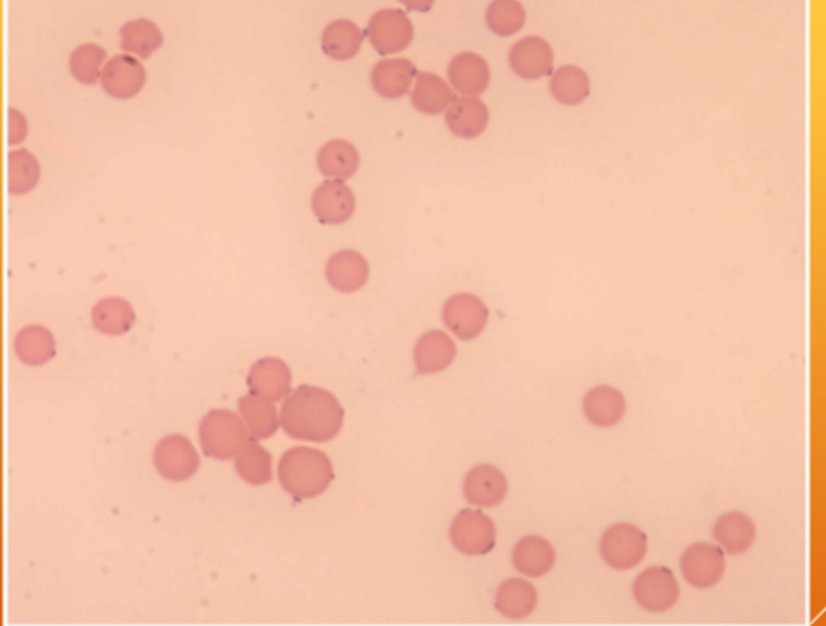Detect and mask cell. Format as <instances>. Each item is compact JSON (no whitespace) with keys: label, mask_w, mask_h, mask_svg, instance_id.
Returning <instances> with one entry per match:
<instances>
[{"label":"cell","mask_w":826,"mask_h":626,"mask_svg":"<svg viewBox=\"0 0 826 626\" xmlns=\"http://www.w3.org/2000/svg\"><path fill=\"white\" fill-rule=\"evenodd\" d=\"M508 480L499 468L493 465H477L466 472L463 495L472 505L493 508L508 496Z\"/></svg>","instance_id":"14"},{"label":"cell","mask_w":826,"mask_h":626,"mask_svg":"<svg viewBox=\"0 0 826 626\" xmlns=\"http://www.w3.org/2000/svg\"><path fill=\"white\" fill-rule=\"evenodd\" d=\"M509 64L519 78L542 79L552 73L555 53L545 39L527 36L512 46L509 51Z\"/></svg>","instance_id":"11"},{"label":"cell","mask_w":826,"mask_h":626,"mask_svg":"<svg viewBox=\"0 0 826 626\" xmlns=\"http://www.w3.org/2000/svg\"><path fill=\"white\" fill-rule=\"evenodd\" d=\"M448 128L460 139H475L488 125V109L478 98H454L445 116Z\"/></svg>","instance_id":"21"},{"label":"cell","mask_w":826,"mask_h":626,"mask_svg":"<svg viewBox=\"0 0 826 626\" xmlns=\"http://www.w3.org/2000/svg\"><path fill=\"white\" fill-rule=\"evenodd\" d=\"M451 87L469 98L481 97L490 83V67L477 53H460L448 64Z\"/></svg>","instance_id":"16"},{"label":"cell","mask_w":826,"mask_h":626,"mask_svg":"<svg viewBox=\"0 0 826 626\" xmlns=\"http://www.w3.org/2000/svg\"><path fill=\"white\" fill-rule=\"evenodd\" d=\"M625 397L610 385H597L583 398V413L590 425L612 428L625 416Z\"/></svg>","instance_id":"20"},{"label":"cell","mask_w":826,"mask_h":626,"mask_svg":"<svg viewBox=\"0 0 826 626\" xmlns=\"http://www.w3.org/2000/svg\"><path fill=\"white\" fill-rule=\"evenodd\" d=\"M27 135V122L15 109H9V146L23 143Z\"/></svg>","instance_id":"37"},{"label":"cell","mask_w":826,"mask_h":626,"mask_svg":"<svg viewBox=\"0 0 826 626\" xmlns=\"http://www.w3.org/2000/svg\"><path fill=\"white\" fill-rule=\"evenodd\" d=\"M755 536L757 530L754 520L744 512H727L714 524V539L721 551L732 555L748 552L755 542Z\"/></svg>","instance_id":"19"},{"label":"cell","mask_w":826,"mask_h":626,"mask_svg":"<svg viewBox=\"0 0 826 626\" xmlns=\"http://www.w3.org/2000/svg\"><path fill=\"white\" fill-rule=\"evenodd\" d=\"M371 267L364 256L355 250H340L327 263V279L340 293H357L368 281Z\"/></svg>","instance_id":"18"},{"label":"cell","mask_w":826,"mask_h":626,"mask_svg":"<svg viewBox=\"0 0 826 626\" xmlns=\"http://www.w3.org/2000/svg\"><path fill=\"white\" fill-rule=\"evenodd\" d=\"M511 557L515 570L530 578H543L556 563L555 548L539 536L522 537Z\"/></svg>","instance_id":"23"},{"label":"cell","mask_w":826,"mask_h":626,"mask_svg":"<svg viewBox=\"0 0 826 626\" xmlns=\"http://www.w3.org/2000/svg\"><path fill=\"white\" fill-rule=\"evenodd\" d=\"M155 466L166 480H190L199 468L198 453L184 435H166L156 446Z\"/></svg>","instance_id":"10"},{"label":"cell","mask_w":826,"mask_h":626,"mask_svg":"<svg viewBox=\"0 0 826 626\" xmlns=\"http://www.w3.org/2000/svg\"><path fill=\"white\" fill-rule=\"evenodd\" d=\"M316 162H318L319 173L325 177L343 183L357 173L361 156L353 144L343 139H333L319 149Z\"/></svg>","instance_id":"25"},{"label":"cell","mask_w":826,"mask_h":626,"mask_svg":"<svg viewBox=\"0 0 826 626\" xmlns=\"http://www.w3.org/2000/svg\"><path fill=\"white\" fill-rule=\"evenodd\" d=\"M293 373L279 358H260L248 371L247 385L252 394L278 402L290 395Z\"/></svg>","instance_id":"15"},{"label":"cell","mask_w":826,"mask_h":626,"mask_svg":"<svg viewBox=\"0 0 826 626\" xmlns=\"http://www.w3.org/2000/svg\"><path fill=\"white\" fill-rule=\"evenodd\" d=\"M680 582L669 567L651 566L632 582V597L644 612L665 613L680 600Z\"/></svg>","instance_id":"5"},{"label":"cell","mask_w":826,"mask_h":626,"mask_svg":"<svg viewBox=\"0 0 826 626\" xmlns=\"http://www.w3.org/2000/svg\"><path fill=\"white\" fill-rule=\"evenodd\" d=\"M345 413L333 394L319 386L301 385L286 397L281 426L301 441L327 443L342 431Z\"/></svg>","instance_id":"1"},{"label":"cell","mask_w":826,"mask_h":626,"mask_svg":"<svg viewBox=\"0 0 826 626\" xmlns=\"http://www.w3.org/2000/svg\"><path fill=\"white\" fill-rule=\"evenodd\" d=\"M365 33L352 21L339 20L328 24L321 36L324 53L331 60L347 61L357 57Z\"/></svg>","instance_id":"26"},{"label":"cell","mask_w":826,"mask_h":626,"mask_svg":"<svg viewBox=\"0 0 826 626\" xmlns=\"http://www.w3.org/2000/svg\"><path fill=\"white\" fill-rule=\"evenodd\" d=\"M454 97L450 85L441 76L433 73H417L411 101L417 112L438 115L453 103Z\"/></svg>","instance_id":"27"},{"label":"cell","mask_w":826,"mask_h":626,"mask_svg":"<svg viewBox=\"0 0 826 626\" xmlns=\"http://www.w3.org/2000/svg\"><path fill=\"white\" fill-rule=\"evenodd\" d=\"M488 29L499 36H512L526 24V11L519 2H493L485 11Z\"/></svg>","instance_id":"35"},{"label":"cell","mask_w":826,"mask_h":626,"mask_svg":"<svg viewBox=\"0 0 826 626\" xmlns=\"http://www.w3.org/2000/svg\"><path fill=\"white\" fill-rule=\"evenodd\" d=\"M680 567L688 585L699 589L714 588L724 578V551L708 542H696L681 555Z\"/></svg>","instance_id":"9"},{"label":"cell","mask_w":826,"mask_h":626,"mask_svg":"<svg viewBox=\"0 0 826 626\" xmlns=\"http://www.w3.org/2000/svg\"><path fill=\"white\" fill-rule=\"evenodd\" d=\"M450 540L453 548L462 554H488L497 544L496 524L484 512L465 508L451 521Z\"/></svg>","instance_id":"6"},{"label":"cell","mask_w":826,"mask_h":626,"mask_svg":"<svg viewBox=\"0 0 826 626\" xmlns=\"http://www.w3.org/2000/svg\"><path fill=\"white\" fill-rule=\"evenodd\" d=\"M444 323L462 342H472L484 333L488 321V308L474 294H454L445 303Z\"/></svg>","instance_id":"8"},{"label":"cell","mask_w":826,"mask_h":626,"mask_svg":"<svg viewBox=\"0 0 826 626\" xmlns=\"http://www.w3.org/2000/svg\"><path fill=\"white\" fill-rule=\"evenodd\" d=\"M365 34L377 53L387 57L401 53L413 42L414 26L406 12L382 9L371 17Z\"/></svg>","instance_id":"7"},{"label":"cell","mask_w":826,"mask_h":626,"mask_svg":"<svg viewBox=\"0 0 826 626\" xmlns=\"http://www.w3.org/2000/svg\"><path fill=\"white\" fill-rule=\"evenodd\" d=\"M549 90L552 97L563 106H580L588 98L590 78L582 67L564 64L552 73Z\"/></svg>","instance_id":"31"},{"label":"cell","mask_w":826,"mask_h":626,"mask_svg":"<svg viewBox=\"0 0 826 626\" xmlns=\"http://www.w3.org/2000/svg\"><path fill=\"white\" fill-rule=\"evenodd\" d=\"M102 87L117 100L136 97L146 83V70L141 61L129 54H117L107 61L102 72Z\"/></svg>","instance_id":"13"},{"label":"cell","mask_w":826,"mask_h":626,"mask_svg":"<svg viewBox=\"0 0 826 626\" xmlns=\"http://www.w3.org/2000/svg\"><path fill=\"white\" fill-rule=\"evenodd\" d=\"M92 321L100 333L121 336L136 323V311L131 303L121 297H106L92 309Z\"/></svg>","instance_id":"28"},{"label":"cell","mask_w":826,"mask_h":626,"mask_svg":"<svg viewBox=\"0 0 826 626\" xmlns=\"http://www.w3.org/2000/svg\"><path fill=\"white\" fill-rule=\"evenodd\" d=\"M165 38L161 29L149 20H134L121 27V48L139 58L153 57L161 49Z\"/></svg>","instance_id":"32"},{"label":"cell","mask_w":826,"mask_h":626,"mask_svg":"<svg viewBox=\"0 0 826 626\" xmlns=\"http://www.w3.org/2000/svg\"><path fill=\"white\" fill-rule=\"evenodd\" d=\"M278 475L286 492L296 500H308L321 495L330 487L333 466L321 451L297 446L282 454Z\"/></svg>","instance_id":"2"},{"label":"cell","mask_w":826,"mask_h":626,"mask_svg":"<svg viewBox=\"0 0 826 626\" xmlns=\"http://www.w3.org/2000/svg\"><path fill=\"white\" fill-rule=\"evenodd\" d=\"M457 357V345L444 331H428L417 340L414 365L417 376H433L447 370Z\"/></svg>","instance_id":"17"},{"label":"cell","mask_w":826,"mask_h":626,"mask_svg":"<svg viewBox=\"0 0 826 626\" xmlns=\"http://www.w3.org/2000/svg\"><path fill=\"white\" fill-rule=\"evenodd\" d=\"M235 469L245 483L263 487L272 478L271 453L264 450L256 441H251L245 444L244 450L235 459Z\"/></svg>","instance_id":"33"},{"label":"cell","mask_w":826,"mask_h":626,"mask_svg":"<svg viewBox=\"0 0 826 626\" xmlns=\"http://www.w3.org/2000/svg\"><path fill=\"white\" fill-rule=\"evenodd\" d=\"M239 410L244 417L252 438L257 441L269 439L278 432L281 422H279L278 409L271 401L257 397V395H245L239 401Z\"/></svg>","instance_id":"30"},{"label":"cell","mask_w":826,"mask_h":626,"mask_svg":"<svg viewBox=\"0 0 826 626\" xmlns=\"http://www.w3.org/2000/svg\"><path fill=\"white\" fill-rule=\"evenodd\" d=\"M416 75V66L410 60L396 58V60H380L374 66L371 82L377 95L389 100H398L410 91Z\"/></svg>","instance_id":"22"},{"label":"cell","mask_w":826,"mask_h":626,"mask_svg":"<svg viewBox=\"0 0 826 626\" xmlns=\"http://www.w3.org/2000/svg\"><path fill=\"white\" fill-rule=\"evenodd\" d=\"M14 349L23 364L39 367L57 355V343L51 331L39 324H31L15 336Z\"/></svg>","instance_id":"29"},{"label":"cell","mask_w":826,"mask_h":626,"mask_svg":"<svg viewBox=\"0 0 826 626\" xmlns=\"http://www.w3.org/2000/svg\"><path fill=\"white\" fill-rule=\"evenodd\" d=\"M313 211L325 225H340L352 218L357 201L352 189L342 181H325L313 193Z\"/></svg>","instance_id":"12"},{"label":"cell","mask_w":826,"mask_h":626,"mask_svg":"<svg viewBox=\"0 0 826 626\" xmlns=\"http://www.w3.org/2000/svg\"><path fill=\"white\" fill-rule=\"evenodd\" d=\"M106 49L98 45H82L75 49L70 58V70L75 76L76 82L82 85H95L98 78H102L104 60H106Z\"/></svg>","instance_id":"36"},{"label":"cell","mask_w":826,"mask_h":626,"mask_svg":"<svg viewBox=\"0 0 826 626\" xmlns=\"http://www.w3.org/2000/svg\"><path fill=\"white\" fill-rule=\"evenodd\" d=\"M494 606L506 618H527L537 606L536 588L526 579H506L496 591Z\"/></svg>","instance_id":"24"},{"label":"cell","mask_w":826,"mask_h":626,"mask_svg":"<svg viewBox=\"0 0 826 626\" xmlns=\"http://www.w3.org/2000/svg\"><path fill=\"white\" fill-rule=\"evenodd\" d=\"M649 548L644 530L620 521L605 530L600 539V555L607 566L616 570H629L643 563Z\"/></svg>","instance_id":"4"},{"label":"cell","mask_w":826,"mask_h":626,"mask_svg":"<svg viewBox=\"0 0 826 626\" xmlns=\"http://www.w3.org/2000/svg\"><path fill=\"white\" fill-rule=\"evenodd\" d=\"M248 443V431L239 416L226 409L208 413L199 425V444L208 458H238Z\"/></svg>","instance_id":"3"},{"label":"cell","mask_w":826,"mask_h":626,"mask_svg":"<svg viewBox=\"0 0 826 626\" xmlns=\"http://www.w3.org/2000/svg\"><path fill=\"white\" fill-rule=\"evenodd\" d=\"M8 189L11 195H26L36 188L41 176L38 159L29 150L21 149L8 156Z\"/></svg>","instance_id":"34"}]
</instances>
